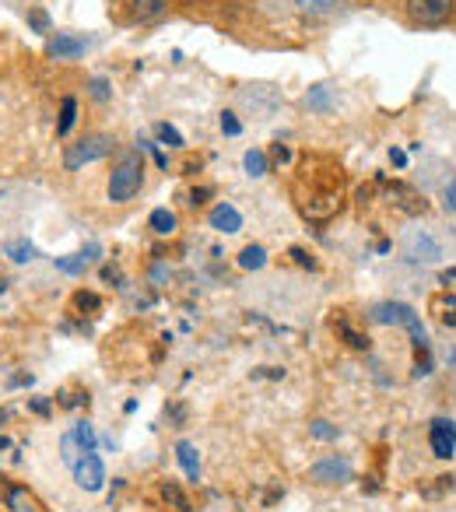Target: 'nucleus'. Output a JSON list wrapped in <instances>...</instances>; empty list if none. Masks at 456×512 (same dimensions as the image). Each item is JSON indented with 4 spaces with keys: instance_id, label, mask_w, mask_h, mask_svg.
<instances>
[{
    "instance_id": "nucleus-1",
    "label": "nucleus",
    "mask_w": 456,
    "mask_h": 512,
    "mask_svg": "<svg viewBox=\"0 0 456 512\" xmlns=\"http://www.w3.org/2000/svg\"><path fill=\"white\" fill-rule=\"evenodd\" d=\"M295 204H299L302 218L313 221V225H323L330 221L344 204V172L341 165L327 162L320 169V162L302 165L299 183H295Z\"/></svg>"
},
{
    "instance_id": "nucleus-2",
    "label": "nucleus",
    "mask_w": 456,
    "mask_h": 512,
    "mask_svg": "<svg viewBox=\"0 0 456 512\" xmlns=\"http://www.w3.org/2000/svg\"><path fill=\"white\" fill-rule=\"evenodd\" d=\"M369 320L372 323H383V327H404L407 334H411V344H414V376H428L432 372V358H428V334L425 327H421V316L414 313L407 302H379V306L369 309Z\"/></svg>"
},
{
    "instance_id": "nucleus-3",
    "label": "nucleus",
    "mask_w": 456,
    "mask_h": 512,
    "mask_svg": "<svg viewBox=\"0 0 456 512\" xmlns=\"http://www.w3.org/2000/svg\"><path fill=\"white\" fill-rule=\"evenodd\" d=\"M141 186H144V158L137 151H127L113 165V172H109V200L113 204H130L141 193Z\"/></svg>"
},
{
    "instance_id": "nucleus-4",
    "label": "nucleus",
    "mask_w": 456,
    "mask_h": 512,
    "mask_svg": "<svg viewBox=\"0 0 456 512\" xmlns=\"http://www.w3.org/2000/svg\"><path fill=\"white\" fill-rule=\"evenodd\" d=\"M113 148H116V137H109V134H85V137H78V141H74V144H67V151H64V165L74 172V169H81V165L99 162V158H106Z\"/></svg>"
},
{
    "instance_id": "nucleus-5",
    "label": "nucleus",
    "mask_w": 456,
    "mask_h": 512,
    "mask_svg": "<svg viewBox=\"0 0 456 512\" xmlns=\"http://www.w3.org/2000/svg\"><path fill=\"white\" fill-rule=\"evenodd\" d=\"M67 470L74 474V484H78L81 491H92L95 495V491L106 488V467H102L99 453H85V449H81V453L67 463Z\"/></svg>"
},
{
    "instance_id": "nucleus-6",
    "label": "nucleus",
    "mask_w": 456,
    "mask_h": 512,
    "mask_svg": "<svg viewBox=\"0 0 456 512\" xmlns=\"http://www.w3.org/2000/svg\"><path fill=\"white\" fill-rule=\"evenodd\" d=\"M404 11L414 25H446L456 11V0H404Z\"/></svg>"
},
{
    "instance_id": "nucleus-7",
    "label": "nucleus",
    "mask_w": 456,
    "mask_h": 512,
    "mask_svg": "<svg viewBox=\"0 0 456 512\" xmlns=\"http://www.w3.org/2000/svg\"><path fill=\"white\" fill-rule=\"evenodd\" d=\"M428 442H432V453L439 460H449L456 453V421L453 418H432L428 425Z\"/></svg>"
},
{
    "instance_id": "nucleus-8",
    "label": "nucleus",
    "mask_w": 456,
    "mask_h": 512,
    "mask_svg": "<svg viewBox=\"0 0 456 512\" xmlns=\"http://www.w3.org/2000/svg\"><path fill=\"white\" fill-rule=\"evenodd\" d=\"M404 256L414 260V264H435V260L442 256V249L428 232H411L404 239Z\"/></svg>"
},
{
    "instance_id": "nucleus-9",
    "label": "nucleus",
    "mask_w": 456,
    "mask_h": 512,
    "mask_svg": "<svg viewBox=\"0 0 456 512\" xmlns=\"http://www.w3.org/2000/svg\"><path fill=\"white\" fill-rule=\"evenodd\" d=\"M4 509L8 512H46V505L39 502V495L32 488L8 481L4 484Z\"/></svg>"
},
{
    "instance_id": "nucleus-10",
    "label": "nucleus",
    "mask_w": 456,
    "mask_h": 512,
    "mask_svg": "<svg viewBox=\"0 0 456 512\" xmlns=\"http://www.w3.org/2000/svg\"><path fill=\"white\" fill-rule=\"evenodd\" d=\"M309 481H316V484H344V481H351V463L337 460V456H327V460H320V463H313V467H309Z\"/></svg>"
},
{
    "instance_id": "nucleus-11",
    "label": "nucleus",
    "mask_w": 456,
    "mask_h": 512,
    "mask_svg": "<svg viewBox=\"0 0 456 512\" xmlns=\"http://www.w3.org/2000/svg\"><path fill=\"white\" fill-rule=\"evenodd\" d=\"M386 197H390V204L404 214H425V207H428V200L407 183H390L386 186Z\"/></svg>"
},
{
    "instance_id": "nucleus-12",
    "label": "nucleus",
    "mask_w": 456,
    "mask_h": 512,
    "mask_svg": "<svg viewBox=\"0 0 456 512\" xmlns=\"http://www.w3.org/2000/svg\"><path fill=\"white\" fill-rule=\"evenodd\" d=\"M46 53H50V57H57V60H74V57H81V53H85V39L67 36V32H57V36L46 43Z\"/></svg>"
},
{
    "instance_id": "nucleus-13",
    "label": "nucleus",
    "mask_w": 456,
    "mask_h": 512,
    "mask_svg": "<svg viewBox=\"0 0 456 512\" xmlns=\"http://www.w3.org/2000/svg\"><path fill=\"white\" fill-rule=\"evenodd\" d=\"M211 228H218V232H225V235L239 232V228H243V214L228 204V200H221L218 207H211Z\"/></svg>"
},
{
    "instance_id": "nucleus-14",
    "label": "nucleus",
    "mask_w": 456,
    "mask_h": 512,
    "mask_svg": "<svg viewBox=\"0 0 456 512\" xmlns=\"http://www.w3.org/2000/svg\"><path fill=\"white\" fill-rule=\"evenodd\" d=\"M176 460H179V467H183V474L190 477V481H197L200 477V456H197V446L193 442H179L176 446Z\"/></svg>"
},
{
    "instance_id": "nucleus-15",
    "label": "nucleus",
    "mask_w": 456,
    "mask_h": 512,
    "mask_svg": "<svg viewBox=\"0 0 456 512\" xmlns=\"http://www.w3.org/2000/svg\"><path fill=\"white\" fill-rule=\"evenodd\" d=\"M348 0H295V8L302 11V15L309 18H323V15H334V11H341Z\"/></svg>"
},
{
    "instance_id": "nucleus-16",
    "label": "nucleus",
    "mask_w": 456,
    "mask_h": 512,
    "mask_svg": "<svg viewBox=\"0 0 456 512\" xmlns=\"http://www.w3.org/2000/svg\"><path fill=\"white\" fill-rule=\"evenodd\" d=\"M432 313L442 327H456V295H435L432 299Z\"/></svg>"
},
{
    "instance_id": "nucleus-17",
    "label": "nucleus",
    "mask_w": 456,
    "mask_h": 512,
    "mask_svg": "<svg viewBox=\"0 0 456 512\" xmlns=\"http://www.w3.org/2000/svg\"><path fill=\"white\" fill-rule=\"evenodd\" d=\"M169 4H172V0H134V4H130V11H134L137 22H151V18L162 15Z\"/></svg>"
},
{
    "instance_id": "nucleus-18",
    "label": "nucleus",
    "mask_w": 456,
    "mask_h": 512,
    "mask_svg": "<svg viewBox=\"0 0 456 512\" xmlns=\"http://www.w3.org/2000/svg\"><path fill=\"white\" fill-rule=\"evenodd\" d=\"M74 120H78V99L74 95H64V102H60V120H57V134L67 137L74 127Z\"/></svg>"
},
{
    "instance_id": "nucleus-19",
    "label": "nucleus",
    "mask_w": 456,
    "mask_h": 512,
    "mask_svg": "<svg viewBox=\"0 0 456 512\" xmlns=\"http://www.w3.org/2000/svg\"><path fill=\"white\" fill-rule=\"evenodd\" d=\"M148 225L155 228L158 235H172V232H176V214H172L169 207H155V211H151V218H148Z\"/></svg>"
},
{
    "instance_id": "nucleus-20",
    "label": "nucleus",
    "mask_w": 456,
    "mask_h": 512,
    "mask_svg": "<svg viewBox=\"0 0 456 512\" xmlns=\"http://www.w3.org/2000/svg\"><path fill=\"white\" fill-rule=\"evenodd\" d=\"M74 435H78V442H81V449L85 453H99V435H95V428H92V421H74Z\"/></svg>"
},
{
    "instance_id": "nucleus-21",
    "label": "nucleus",
    "mask_w": 456,
    "mask_h": 512,
    "mask_svg": "<svg viewBox=\"0 0 456 512\" xmlns=\"http://www.w3.org/2000/svg\"><path fill=\"white\" fill-rule=\"evenodd\" d=\"M243 165H246V172H250V176H267V172H271V158H267V151H260V148L246 151Z\"/></svg>"
},
{
    "instance_id": "nucleus-22",
    "label": "nucleus",
    "mask_w": 456,
    "mask_h": 512,
    "mask_svg": "<svg viewBox=\"0 0 456 512\" xmlns=\"http://www.w3.org/2000/svg\"><path fill=\"white\" fill-rule=\"evenodd\" d=\"M264 264H267L264 246H246L243 253H239V267H243V271H260Z\"/></svg>"
},
{
    "instance_id": "nucleus-23",
    "label": "nucleus",
    "mask_w": 456,
    "mask_h": 512,
    "mask_svg": "<svg viewBox=\"0 0 456 512\" xmlns=\"http://www.w3.org/2000/svg\"><path fill=\"white\" fill-rule=\"evenodd\" d=\"M162 498L172 505V509H179V512H190V498L183 495V488H179L176 481H165V484H162Z\"/></svg>"
},
{
    "instance_id": "nucleus-24",
    "label": "nucleus",
    "mask_w": 456,
    "mask_h": 512,
    "mask_svg": "<svg viewBox=\"0 0 456 512\" xmlns=\"http://www.w3.org/2000/svg\"><path fill=\"white\" fill-rule=\"evenodd\" d=\"M4 253H8L15 264H29L32 256H36V249H32L25 239H15V242H8V246H4Z\"/></svg>"
},
{
    "instance_id": "nucleus-25",
    "label": "nucleus",
    "mask_w": 456,
    "mask_h": 512,
    "mask_svg": "<svg viewBox=\"0 0 456 512\" xmlns=\"http://www.w3.org/2000/svg\"><path fill=\"white\" fill-rule=\"evenodd\" d=\"M57 271H64V274H85V271H88V260H85V253H74V256H57Z\"/></svg>"
},
{
    "instance_id": "nucleus-26",
    "label": "nucleus",
    "mask_w": 456,
    "mask_h": 512,
    "mask_svg": "<svg viewBox=\"0 0 456 512\" xmlns=\"http://www.w3.org/2000/svg\"><path fill=\"white\" fill-rule=\"evenodd\" d=\"M337 334H341L344 337V341H348L351 344V348H358V351H369V337H365V334H358V330H351L348 327V323H337Z\"/></svg>"
},
{
    "instance_id": "nucleus-27",
    "label": "nucleus",
    "mask_w": 456,
    "mask_h": 512,
    "mask_svg": "<svg viewBox=\"0 0 456 512\" xmlns=\"http://www.w3.org/2000/svg\"><path fill=\"white\" fill-rule=\"evenodd\" d=\"M155 134H158V141L169 144V148H183V134H179L176 127H169V123H158Z\"/></svg>"
},
{
    "instance_id": "nucleus-28",
    "label": "nucleus",
    "mask_w": 456,
    "mask_h": 512,
    "mask_svg": "<svg viewBox=\"0 0 456 512\" xmlns=\"http://www.w3.org/2000/svg\"><path fill=\"white\" fill-rule=\"evenodd\" d=\"M102 299L95 292H78L74 295V309H81V313H99Z\"/></svg>"
},
{
    "instance_id": "nucleus-29",
    "label": "nucleus",
    "mask_w": 456,
    "mask_h": 512,
    "mask_svg": "<svg viewBox=\"0 0 456 512\" xmlns=\"http://www.w3.org/2000/svg\"><path fill=\"white\" fill-rule=\"evenodd\" d=\"M88 95H92L95 102H109L113 99V88H109L106 78H92L88 81Z\"/></svg>"
},
{
    "instance_id": "nucleus-30",
    "label": "nucleus",
    "mask_w": 456,
    "mask_h": 512,
    "mask_svg": "<svg viewBox=\"0 0 456 512\" xmlns=\"http://www.w3.org/2000/svg\"><path fill=\"white\" fill-rule=\"evenodd\" d=\"M309 432H313L316 435V439H323V442H334L337 439V435H341V432H337V425H330V421H313V425H309Z\"/></svg>"
},
{
    "instance_id": "nucleus-31",
    "label": "nucleus",
    "mask_w": 456,
    "mask_h": 512,
    "mask_svg": "<svg viewBox=\"0 0 456 512\" xmlns=\"http://www.w3.org/2000/svg\"><path fill=\"white\" fill-rule=\"evenodd\" d=\"M306 102H309V106H313V109H327V106H330V95H327V88H323V85L309 88Z\"/></svg>"
},
{
    "instance_id": "nucleus-32",
    "label": "nucleus",
    "mask_w": 456,
    "mask_h": 512,
    "mask_svg": "<svg viewBox=\"0 0 456 512\" xmlns=\"http://www.w3.org/2000/svg\"><path fill=\"white\" fill-rule=\"evenodd\" d=\"M292 260L299 267H309V271H316V260H313V253H306L302 246H292Z\"/></svg>"
},
{
    "instance_id": "nucleus-33",
    "label": "nucleus",
    "mask_w": 456,
    "mask_h": 512,
    "mask_svg": "<svg viewBox=\"0 0 456 512\" xmlns=\"http://www.w3.org/2000/svg\"><path fill=\"white\" fill-rule=\"evenodd\" d=\"M221 130H225L228 137H236L239 130H243V123L236 120V113H221Z\"/></svg>"
},
{
    "instance_id": "nucleus-34",
    "label": "nucleus",
    "mask_w": 456,
    "mask_h": 512,
    "mask_svg": "<svg viewBox=\"0 0 456 512\" xmlns=\"http://www.w3.org/2000/svg\"><path fill=\"white\" fill-rule=\"evenodd\" d=\"M29 25H32V29H36V32H50V18H46V11H29Z\"/></svg>"
},
{
    "instance_id": "nucleus-35",
    "label": "nucleus",
    "mask_w": 456,
    "mask_h": 512,
    "mask_svg": "<svg viewBox=\"0 0 456 512\" xmlns=\"http://www.w3.org/2000/svg\"><path fill=\"white\" fill-rule=\"evenodd\" d=\"M271 158H274V162H278V165H285V162H292V148H288V144H274V148H271Z\"/></svg>"
},
{
    "instance_id": "nucleus-36",
    "label": "nucleus",
    "mask_w": 456,
    "mask_h": 512,
    "mask_svg": "<svg viewBox=\"0 0 456 512\" xmlns=\"http://www.w3.org/2000/svg\"><path fill=\"white\" fill-rule=\"evenodd\" d=\"M211 193H214V190H211V186H197V190H193V193H190V204H193V207L207 204V197H211Z\"/></svg>"
},
{
    "instance_id": "nucleus-37",
    "label": "nucleus",
    "mask_w": 456,
    "mask_h": 512,
    "mask_svg": "<svg viewBox=\"0 0 456 512\" xmlns=\"http://www.w3.org/2000/svg\"><path fill=\"white\" fill-rule=\"evenodd\" d=\"M102 278H106V281H113V285H120V281H123V274H120V267H116V264H106V267H102Z\"/></svg>"
},
{
    "instance_id": "nucleus-38",
    "label": "nucleus",
    "mask_w": 456,
    "mask_h": 512,
    "mask_svg": "<svg viewBox=\"0 0 456 512\" xmlns=\"http://www.w3.org/2000/svg\"><path fill=\"white\" fill-rule=\"evenodd\" d=\"M446 211L456 214V176L449 179V186H446Z\"/></svg>"
},
{
    "instance_id": "nucleus-39",
    "label": "nucleus",
    "mask_w": 456,
    "mask_h": 512,
    "mask_svg": "<svg viewBox=\"0 0 456 512\" xmlns=\"http://www.w3.org/2000/svg\"><path fill=\"white\" fill-rule=\"evenodd\" d=\"M32 411H36V414H50V400H43V397L32 400Z\"/></svg>"
},
{
    "instance_id": "nucleus-40",
    "label": "nucleus",
    "mask_w": 456,
    "mask_h": 512,
    "mask_svg": "<svg viewBox=\"0 0 456 512\" xmlns=\"http://www.w3.org/2000/svg\"><path fill=\"white\" fill-rule=\"evenodd\" d=\"M390 162H393V165H404V162H407V155H404L400 148H393V151H390Z\"/></svg>"
}]
</instances>
